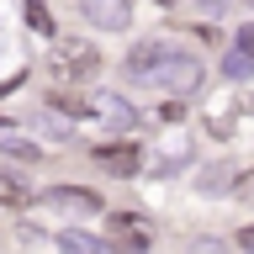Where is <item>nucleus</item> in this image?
<instances>
[{
	"label": "nucleus",
	"mask_w": 254,
	"mask_h": 254,
	"mask_svg": "<svg viewBox=\"0 0 254 254\" xmlns=\"http://www.w3.org/2000/svg\"><path fill=\"white\" fill-rule=\"evenodd\" d=\"M95 69H101V53L90 43H59L48 53V74L59 79V85H90Z\"/></svg>",
	"instance_id": "1"
},
{
	"label": "nucleus",
	"mask_w": 254,
	"mask_h": 254,
	"mask_svg": "<svg viewBox=\"0 0 254 254\" xmlns=\"http://www.w3.org/2000/svg\"><path fill=\"white\" fill-rule=\"evenodd\" d=\"M143 79L159 85V90H170V95H196L201 90V59H190V53H164Z\"/></svg>",
	"instance_id": "2"
},
{
	"label": "nucleus",
	"mask_w": 254,
	"mask_h": 254,
	"mask_svg": "<svg viewBox=\"0 0 254 254\" xmlns=\"http://www.w3.org/2000/svg\"><path fill=\"white\" fill-rule=\"evenodd\" d=\"M43 206H53V212H74V217H85V212H101V196H95L90 186H53L37 196Z\"/></svg>",
	"instance_id": "3"
},
{
	"label": "nucleus",
	"mask_w": 254,
	"mask_h": 254,
	"mask_svg": "<svg viewBox=\"0 0 254 254\" xmlns=\"http://www.w3.org/2000/svg\"><path fill=\"white\" fill-rule=\"evenodd\" d=\"M95 164L111 170L117 180H132V175L143 170V154H138V143H101V148H95Z\"/></svg>",
	"instance_id": "4"
},
{
	"label": "nucleus",
	"mask_w": 254,
	"mask_h": 254,
	"mask_svg": "<svg viewBox=\"0 0 254 254\" xmlns=\"http://www.w3.org/2000/svg\"><path fill=\"white\" fill-rule=\"evenodd\" d=\"M85 111H90V117H101L106 127H138V111L127 106L122 95H111V90H90Z\"/></svg>",
	"instance_id": "5"
},
{
	"label": "nucleus",
	"mask_w": 254,
	"mask_h": 254,
	"mask_svg": "<svg viewBox=\"0 0 254 254\" xmlns=\"http://www.w3.org/2000/svg\"><path fill=\"white\" fill-rule=\"evenodd\" d=\"M79 11H85V21H95V27H127V0H79Z\"/></svg>",
	"instance_id": "6"
},
{
	"label": "nucleus",
	"mask_w": 254,
	"mask_h": 254,
	"mask_svg": "<svg viewBox=\"0 0 254 254\" xmlns=\"http://www.w3.org/2000/svg\"><path fill=\"white\" fill-rule=\"evenodd\" d=\"M16 127H21V122H5V117H0V154H11V159H37V143H27Z\"/></svg>",
	"instance_id": "7"
},
{
	"label": "nucleus",
	"mask_w": 254,
	"mask_h": 254,
	"mask_svg": "<svg viewBox=\"0 0 254 254\" xmlns=\"http://www.w3.org/2000/svg\"><path fill=\"white\" fill-rule=\"evenodd\" d=\"M164 53H175V48H164V43H138V48H132V59H127V74H138V79H143L159 59H164Z\"/></svg>",
	"instance_id": "8"
},
{
	"label": "nucleus",
	"mask_w": 254,
	"mask_h": 254,
	"mask_svg": "<svg viewBox=\"0 0 254 254\" xmlns=\"http://www.w3.org/2000/svg\"><path fill=\"white\" fill-rule=\"evenodd\" d=\"M111 238H117V244H148V228H143L138 217H122V212H111Z\"/></svg>",
	"instance_id": "9"
},
{
	"label": "nucleus",
	"mask_w": 254,
	"mask_h": 254,
	"mask_svg": "<svg viewBox=\"0 0 254 254\" xmlns=\"http://www.w3.org/2000/svg\"><path fill=\"white\" fill-rule=\"evenodd\" d=\"M27 201H32V186L16 170H5L0 175V206H27Z\"/></svg>",
	"instance_id": "10"
},
{
	"label": "nucleus",
	"mask_w": 254,
	"mask_h": 254,
	"mask_svg": "<svg viewBox=\"0 0 254 254\" xmlns=\"http://www.w3.org/2000/svg\"><path fill=\"white\" fill-rule=\"evenodd\" d=\"M222 74L233 79V85H238V79H249L254 74V53H249V48H233V53L222 59Z\"/></svg>",
	"instance_id": "11"
},
{
	"label": "nucleus",
	"mask_w": 254,
	"mask_h": 254,
	"mask_svg": "<svg viewBox=\"0 0 254 254\" xmlns=\"http://www.w3.org/2000/svg\"><path fill=\"white\" fill-rule=\"evenodd\" d=\"M59 244H64V249H79V254H101V249H111L106 238H90V233H74V228H69V233L59 238Z\"/></svg>",
	"instance_id": "12"
},
{
	"label": "nucleus",
	"mask_w": 254,
	"mask_h": 254,
	"mask_svg": "<svg viewBox=\"0 0 254 254\" xmlns=\"http://www.w3.org/2000/svg\"><path fill=\"white\" fill-rule=\"evenodd\" d=\"M27 27H37L43 37H53V11H48L43 0H27Z\"/></svg>",
	"instance_id": "13"
},
{
	"label": "nucleus",
	"mask_w": 254,
	"mask_h": 254,
	"mask_svg": "<svg viewBox=\"0 0 254 254\" xmlns=\"http://www.w3.org/2000/svg\"><path fill=\"white\" fill-rule=\"evenodd\" d=\"M228 170H233V164H217V170L206 175L201 186H206V190H222V186H233V175H228Z\"/></svg>",
	"instance_id": "14"
},
{
	"label": "nucleus",
	"mask_w": 254,
	"mask_h": 254,
	"mask_svg": "<svg viewBox=\"0 0 254 254\" xmlns=\"http://www.w3.org/2000/svg\"><path fill=\"white\" fill-rule=\"evenodd\" d=\"M233 43H238V48H249V53H254V27H244V32L233 37Z\"/></svg>",
	"instance_id": "15"
},
{
	"label": "nucleus",
	"mask_w": 254,
	"mask_h": 254,
	"mask_svg": "<svg viewBox=\"0 0 254 254\" xmlns=\"http://www.w3.org/2000/svg\"><path fill=\"white\" fill-rule=\"evenodd\" d=\"M238 244H244V249H254V228H244V233H238Z\"/></svg>",
	"instance_id": "16"
},
{
	"label": "nucleus",
	"mask_w": 254,
	"mask_h": 254,
	"mask_svg": "<svg viewBox=\"0 0 254 254\" xmlns=\"http://www.w3.org/2000/svg\"><path fill=\"white\" fill-rule=\"evenodd\" d=\"M159 5H175V0H159Z\"/></svg>",
	"instance_id": "17"
}]
</instances>
